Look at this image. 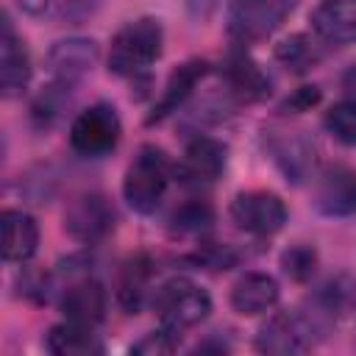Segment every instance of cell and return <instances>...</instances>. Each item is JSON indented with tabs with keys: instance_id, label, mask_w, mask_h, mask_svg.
I'll return each instance as SVG.
<instances>
[{
	"instance_id": "31",
	"label": "cell",
	"mask_w": 356,
	"mask_h": 356,
	"mask_svg": "<svg viewBox=\"0 0 356 356\" xmlns=\"http://www.w3.org/2000/svg\"><path fill=\"white\" fill-rule=\"evenodd\" d=\"M17 6L31 17H42L50 8V0H17Z\"/></svg>"
},
{
	"instance_id": "27",
	"label": "cell",
	"mask_w": 356,
	"mask_h": 356,
	"mask_svg": "<svg viewBox=\"0 0 356 356\" xmlns=\"http://www.w3.org/2000/svg\"><path fill=\"white\" fill-rule=\"evenodd\" d=\"M236 253L228 248V245H217V242H209V245H200V250L192 256L195 264L206 267V270H228L236 264Z\"/></svg>"
},
{
	"instance_id": "32",
	"label": "cell",
	"mask_w": 356,
	"mask_h": 356,
	"mask_svg": "<svg viewBox=\"0 0 356 356\" xmlns=\"http://www.w3.org/2000/svg\"><path fill=\"white\" fill-rule=\"evenodd\" d=\"M342 89H345L348 95H353V97H356V64L345 70V75H342Z\"/></svg>"
},
{
	"instance_id": "13",
	"label": "cell",
	"mask_w": 356,
	"mask_h": 356,
	"mask_svg": "<svg viewBox=\"0 0 356 356\" xmlns=\"http://www.w3.org/2000/svg\"><path fill=\"white\" fill-rule=\"evenodd\" d=\"M97 42L86 36H70L47 50V70L56 81L78 83L97 61Z\"/></svg>"
},
{
	"instance_id": "3",
	"label": "cell",
	"mask_w": 356,
	"mask_h": 356,
	"mask_svg": "<svg viewBox=\"0 0 356 356\" xmlns=\"http://www.w3.org/2000/svg\"><path fill=\"white\" fill-rule=\"evenodd\" d=\"M153 309L159 312L161 328L181 337L186 328L203 323L211 312V298L203 286L189 278H170L153 292Z\"/></svg>"
},
{
	"instance_id": "6",
	"label": "cell",
	"mask_w": 356,
	"mask_h": 356,
	"mask_svg": "<svg viewBox=\"0 0 356 356\" xmlns=\"http://www.w3.org/2000/svg\"><path fill=\"white\" fill-rule=\"evenodd\" d=\"M323 331V323L314 314L303 312H275L256 334V350L289 356L303 353L314 345V334Z\"/></svg>"
},
{
	"instance_id": "14",
	"label": "cell",
	"mask_w": 356,
	"mask_h": 356,
	"mask_svg": "<svg viewBox=\"0 0 356 356\" xmlns=\"http://www.w3.org/2000/svg\"><path fill=\"white\" fill-rule=\"evenodd\" d=\"M228 161V147L214 139V136H195L186 142L184 159L175 167L178 175H184V181H195V184H211L222 175Z\"/></svg>"
},
{
	"instance_id": "7",
	"label": "cell",
	"mask_w": 356,
	"mask_h": 356,
	"mask_svg": "<svg viewBox=\"0 0 356 356\" xmlns=\"http://www.w3.org/2000/svg\"><path fill=\"white\" fill-rule=\"evenodd\" d=\"M117 225V211L103 192H81L64 209V231L83 245L106 239Z\"/></svg>"
},
{
	"instance_id": "4",
	"label": "cell",
	"mask_w": 356,
	"mask_h": 356,
	"mask_svg": "<svg viewBox=\"0 0 356 356\" xmlns=\"http://www.w3.org/2000/svg\"><path fill=\"white\" fill-rule=\"evenodd\" d=\"M298 8V0H231L225 28L236 44H253L275 33L286 17Z\"/></svg>"
},
{
	"instance_id": "25",
	"label": "cell",
	"mask_w": 356,
	"mask_h": 356,
	"mask_svg": "<svg viewBox=\"0 0 356 356\" xmlns=\"http://www.w3.org/2000/svg\"><path fill=\"white\" fill-rule=\"evenodd\" d=\"M323 122H325L328 134L337 142H342L348 147L356 145V100H339V103H334L325 111V120Z\"/></svg>"
},
{
	"instance_id": "1",
	"label": "cell",
	"mask_w": 356,
	"mask_h": 356,
	"mask_svg": "<svg viewBox=\"0 0 356 356\" xmlns=\"http://www.w3.org/2000/svg\"><path fill=\"white\" fill-rule=\"evenodd\" d=\"M161 47H164V31L156 17L131 19L111 36L108 72L120 78H139L159 61Z\"/></svg>"
},
{
	"instance_id": "10",
	"label": "cell",
	"mask_w": 356,
	"mask_h": 356,
	"mask_svg": "<svg viewBox=\"0 0 356 356\" xmlns=\"http://www.w3.org/2000/svg\"><path fill=\"white\" fill-rule=\"evenodd\" d=\"M106 303H108L106 289L92 275L70 278L67 286L61 289V298H58V306H61V312H64L67 320L81 323V325H92V328L97 323H103Z\"/></svg>"
},
{
	"instance_id": "2",
	"label": "cell",
	"mask_w": 356,
	"mask_h": 356,
	"mask_svg": "<svg viewBox=\"0 0 356 356\" xmlns=\"http://www.w3.org/2000/svg\"><path fill=\"white\" fill-rule=\"evenodd\" d=\"M175 167L156 145H142L122 175V197L136 214H153L164 200Z\"/></svg>"
},
{
	"instance_id": "18",
	"label": "cell",
	"mask_w": 356,
	"mask_h": 356,
	"mask_svg": "<svg viewBox=\"0 0 356 356\" xmlns=\"http://www.w3.org/2000/svg\"><path fill=\"white\" fill-rule=\"evenodd\" d=\"M222 75L228 81V92H234L239 100H261L270 95V78L239 47L228 53V58L222 64Z\"/></svg>"
},
{
	"instance_id": "21",
	"label": "cell",
	"mask_w": 356,
	"mask_h": 356,
	"mask_svg": "<svg viewBox=\"0 0 356 356\" xmlns=\"http://www.w3.org/2000/svg\"><path fill=\"white\" fill-rule=\"evenodd\" d=\"M150 278H153V264L147 256H131L122 270H120V281H117V300L128 314H136L150 292Z\"/></svg>"
},
{
	"instance_id": "16",
	"label": "cell",
	"mask_w": 356,
	"mask_h": 356,
	"mask_svg": "<svg viewBox=\"0 0 356 356\" xmlns=\"http://www.w3.org/2000/svg\"><path fill=\"white\" fill-rule=\"evenodd\" d=\"M278 281L267 273H245L234 286H231V309L236 314H245V317H256V314H264L270 312L275 303H278Z\"/></svg>"
},
{
	"instance_id": "24",
	"label": "cell",
	"mask_w": 356,
	"mask_h": 356,
	"mask_svg": "<svg viewBox=\"0 0 356 356\" xmlns=\"http://www.w3.org/2000/svg\"><path fill=\"white\" fill-rule=\"evenodd\" d=\"M70 89H72V83L53 81L50 86H44V89L39 92V97H36L33 106H31V117H33V122H36L39 128H50V125L61 117V111H64L67 103H70Z\"/></svg>"
},
{
	"instance_id": "30",
	"label": "cell",
	"mask_w": 356,
	"mask_h": 356,
	"mask_svg": "<svg viewBox=\"0 0 356 356\" xmlns=\"http://www.w3.org/2000/svg\"><path fill=\"white\" fill-rule=\"evenodd\" d=\"M184 3H186V14L192 22H206L214 14L220 0H184Z\"/></svg>"
},
{
	"instance_id": "9",
	"label": "cell",
	"mask_w": 356,
	"mask_h": 356,
	"mask_svg": "<svg viewBox=\"0 0 356 356\" xmlns=\"http://www.w3.org/2000/svg\"><path fill=\"white\" fill-rule=\"evenodd\" d=\"M264 147L281 175L292 184H303L314 175L317 167V147L303 131H264Z\"/></svg>"
},
{
	"instance_id": "28",
	"label": "cell",
	"mask_w": 356,
	"mask_h": 356,
	"mask_svg": "<svg viewBox=\"0 0 356 356\" xmlns=\"http://www.w3.org/2000/svg\"><path fill=\"white\" fill-rule=\"evenodd\" d=\"M175 345H178V337L167 328H159V331H150L142 342H136L131 350L134 353H170L175 350Z\"/></svg>"
},
{
	"instance_id": "23",
	"label": "cell",
	"mask_w": 356,
	"mask_h": 356,
	"mask_svg": "<svg viewBox=\"0 0 356 356\" xmlns=\"http://www.w3.org/2000/svg\"><path fill=\"white\" fill-rule=\"evenodd\" d=\"M275 61L292 72H306L320 61V50L306 33H295L281 44H275Z\"/></svg>"
},
{
	"instance_id": "29",
	"label": "cell",
	"mask_w": 356,
	"mask_h": 356,
	"mask_svg": "<svg viewBox=\"0 0 356 356\" xmlns=\"http://www.w3.org/2000/svg\"><path fill=\"white\" fill-rule=\"evenodd\" d=\"M320 103V89L317 86H300V89H295L284 103H281V111L284 114H298V111H309L312 106H317Z\"/></svg>"
},
{
	"instance_id": "5",
	"label": "cell",
	"mask_w": 356,
	"mask_h": 356,
	"mask_svg": "<svg viewBox=\"0 0 356 356\" xmlns=\"http://www.w3.org/2000/svg\"><path fill=\"white\" fill-rule=\"evenodd\" d=\"M122 136L120 114L111 103H92L70 125V147L83 159L108 156Z\"/></svg>"
},
{
	"instance_id": "19",
	"label": "cell",
	"mask_w": 356,
	"mask_h": 356,
	"mask_svg": "<svg viewBox=\"0 0 356 356\" xmlns=\"http://www.w3.org/2000/svg\"><path fill=\"white\" fill-rule=\"evenodd\" d=\"M39 248V225L28 211H3V259L11 264H25Z\"/></svg>"
},
{
	"instance_id": "12",
	"label": "cell",
	"mask_w": 356,
	"mask_h": 356,
	"mask_svg": "<svg viewBox=\"0 0 356 356\" xmlns=\"http://www.w3.org/2000/svg\"><path fill=\"white\" fill-rule=\"evenodd\" d=\"M31 56L25 42L17 36L8 14H3V33H0V92L3 97H19L31 83Z\"/></svg>"
},
{
	"instance_id": "11",
	"label": "cell",
	"mask_w": 356,
	"mask_h": 356,
	"mask_svg": "<svg viewBox=\"0 0 356 356\" xmlns=\"http://www.w3.org/2000/svg\"><path fill=\"white\" fill-rule=\"evenodd\" d=\"M312 203L325 217H348L356 211V170L334 164L328 167L312 192Z\"/></svg>"
},
{
	"instance_id": "15",
	"label": "cell",
	"mask_w": 356,
	"mask_h": 356,
	"mask_svg": "<svg viewBox=\"0 0 356 356\" xmlns=\"http://www.w3.org/2000/svg\"><path fill=\"white\" fill-rule=\"evenodd\" d=\"M312 28L325 44L356 42V0H323L312 11Z\"/></svg>"
},
{
	"instance_id": "8",
	"label": "cell",
	"mask_w": 356,
	"mask_h": 356,
	"mask_svg": "<svg viewBox=\"0 0 356 356\" xmlns=\"http://www.w3.org/2000/svg\"><path fill=\"white\" fill-rule=\"evenodd\" d=\"M234 225L250 236H273L286 222V206L275 192L248 189L231 200L228 209Z\"/></svg>"
},
{
	"instance_id": "17",
	"label": "cell",
	"mask_w": 356,
	"mask_h": 356,
	"mask_svg": "<svg viewBox=\"0 0 356 356\" xmlns=\"http://www.w3.org/2000/svg\"><path fill=\"white\" fill-rule=\"evenodd\" d=\"M209 75V64L203 58H192V61H184L178 70H172V75L167 78V86L159 97V103L153 106V114L147 117V125L153 122H161L167 114L178 111L184 106V100L192 95V89Z\"/></svg>"
},
{
	"instance_id": "20",
	"label": "cell",
	"mask_w": 356,
	"mask_h": 356,
	"mask_svg": "<svg viewBox=\"0 0 356 356\" xmlns=\"http://www.w3.org/2000/svg\"><path fill=\"white\" fill-rule=\"evenodd\" d=\"M44 348L56 356H92V353H103V342L95 334L92 325H81V323H58L47 331L44 337Z\"/></svg>"
},
{
	"instance_id": "22",
	"label": "cell",
	"mask_w": 356,
	"mask_h": 356,
	"mask_svg": "<svg viewBox=\"0 0 356 356\" xmlns=\"http://www.w3.org/2000/svg\"><path fill=\"white\" fill-rule=\"evenodd\" d=\"M214 225V209L206 200H186L170 214V228L181 236L206 234Z\"/></svg>"
},
{
	"instance_id": "26",
	"label": "cell",
	"mask_w": 356,
	"mask_h": 356,
	"mask_svg": "<svg viewBox=\"0 0 356 356\" xmlns=\"http://www.w3.org/2000/svg\"><path fill=\"white\" fill-rule=\"evenodd\" d=\"M281 270L292 281H298V284L309 281L314 275V270H317V250L312 245H292V248H286L281 253Z\"/></svg>"
}]
</instances>
